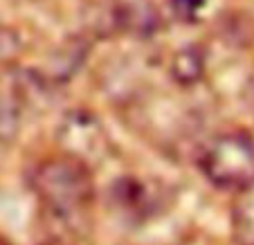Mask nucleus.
I'll list each match as a JSON object with an SVG mask.
<instances>
[{
	"label": "nucleus",
	"instance_id": "nucleus-1",
	"mask_svg": "<svg viewBox=\"0 0 254 245\" xmlns=\"http://www.w3.org/2000/svg\"><path fill=\"white\" fill-rule=\"evenodd\" d=\"M29 184L48 216L72 230L86 223L95 205L92 169L65 153L41 160L29 176Z\"/></svg>",
	"mask_w": 254,
	"mask_h": 245
},
{
	"label": "nucleus",
	"instance_id": "nucleus-2",
	"mask_svg": "<svg viewBox=\"0 0 254 245\" xmlns=\"http://www.w3.org/2000/svg\"><path fill=\"white\" fill-rule=\"evenodd\" d=\"M198 167L214 187L239 191L254 183V137L245 130L214 135L202 144Z\"/></svg>",
	"mask_w": 254,
	"mask_h": 245
},
{
	"label": "nucleus",
	"instance_id": "nucleus-3",
	"mask_svg": "<svg viewBox=\"0 0 254 245\" xmlns=\"http://www.w3.org/2000/svg\"><path fill=\"white\" fill-rule=\"evenodd\" d=\"M57 137L61 144V153L81 160L88 167L99 162L111 149V142H108V135L101 122L83 108L72 111L63 117Z\"/></svg>",
	"mask_w": 254,
	"mask_h": 245
},
{
	"label": "nucleus",
	"instance_id": "nucleus-4",
	"mask_svg": "<svg viewBox=\"0 0 254 245\" xmlns=\"http://www.w3.org/2000/svg\"><path fill=\"white\" fill-rule=\"evenodd\" d=\"M111 25L137 39H151L162 29V14L153 0H113Z\"/></svg>",
	"mask_w": 254,
	"mask_h": 245
},
{
	"label": "nucleus",
	"instance_id": "nucleus-5",
	"mask_svg": "<svg viewBox=\"0 0 254 245\" xmlns=\"http://www.w3.org/2000/svg\"><path fill=\"white\" fill-rule=\"evenodd\" d=\"M113 200H115L117 209L122 212V216L137 223L149 221L162 207V202H160L162 196L149 183L135 178L117 180V184L113 187Z\"/></svg>",
	"mask_w": 254,
	"mask_h": 245
},
{
	"label": "nucleus",
	"instance_id": "nucleus-6",
	"mask_svg": "<svg viewBox=\"0 0 254 245\" xmlns=\"http://www.w3.org/2000/svg\"><path fill=\"white\" fill-rule=\"evenodd\" d=\"M232 236L236 245H254V183L236 191L232 205Z\"/></svg>",
	"mask_w": 254,
	"mask_h": 245
},
{
	"label": "nucleus",
	"instance_id": "nucleus-7",
	"mask_svg": "<svg viewBox=\"0 0 254 245\" xmlns=\"http://www.w3.org/2000/svg\"><path fill=\"white\" fill-rule=\"evenodd\" d=\"M202 72H205V59H202V52L191 45V48H185L173 57L171 61V74L178 83L183 86H193L202 79Z\"/></svg>",
	"mask_w": 254,
	"mask_h": 245
},
{
	"label": "nucleus",
	"instance_id": "nucleus-8",
	"mask_svg": "<svg viewBox=\"0 0 254 245\" xmlns=\"http://www.w3.org/2000/svg\"><path fill=\"white\" fill-rule=\"evenodd\" d=\"M20 130V99L11 92H0V146L16 139Z\"/></svg>",
	"mask_w": 254,
	"mask_h": 245
},
{
	"label": "nucleus",
	"instance_id": "nucleus-9",
	"mask_svg": "<svg viewBox=\"0 0 254 245\" xmlns=\"http://www.w3.org/2000/svg\"><path fill=\"white\" fill-rule=\"evenodd\" d=\"M16 52H18V41H16V34L9 32L7 27H0V63L11 61Z\"/></svg>",
	"mask_w": 254,
	"mask_h": 245
}]
</instances>
